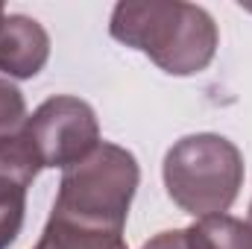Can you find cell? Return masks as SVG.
I'll use <instances>...</instances> for the list:
<instances>
[{
    "label": "cell",
    "mask_w": 252,
    "mask_h": 249,
    "mask_svg": "<svg viewBox=\"0 0 252 249\" xmlns=\"http://www.w3.org/2000/svg\"><path fill=\"white\" fill-rule=\"evenodd\" d=\"M109 32L115 41L144 53L170 76L202 73L217 56L220 30L208 9L196 3L126 0L112 9Z\"/></svg>",
    "instance_id": "1"
},
{
    "label": "cell",
    "mask_w": 252,
    "mask_h": 249,
    "mask_svg": "<svg viewBox=\"0 0 252 249\" xmlns=\"http://www.w3.org/2000/svg\"><path fill=\"white\" fill-rule=\"evenodd\" d=\"M138 182V158L126 147L100 141L94 153H88L82 161H76L62 173L50 217L85 229L124 235Z\"/></svg>",
    "instance_id": "2"
},
{
    "label": "cell",
    "mask_w": 252,
    "mask_h": 249,
    "mask_svg": "<svg viewBox=\"0 0 252 249\" xmlns=\"http://www.w3.org/2000/svg\"><path fill=\"white\" fill-rule=\"evenodd\" d=\"M167 196L190 217L226 214L244 187L241 150L214 132H196L179 138L161 164Z\"/></svg>",
    "instance_id": "3"
},
{
    "label": "cell",
    "mask_w": 252,
    "mask_h": 249,
    "mask_svg": "<svg viewBox=\"0 0 252 249\" xmlns=\"http://www.w3.org/2000/svg\"><path fill=\"white\" fill-rule=\"evenodd\" d=\"M24 135L41 158V167L67 170L88 153H94V147L100 144V124L85 100L56 94L27 118Z\"/></svg>",
    "instance_id": "4"
},
{
    "label": "cell",
    "mask_w": 252,
    "mask_h": 249,
    "mask_svg": "<svg viewBox=\"0 0 252 249\" xmlns=\"http://www.w3.org/2000/svg\"><path fill=\"white\" fill-rule=\"evenodd\" d=\"M41 170V158L24 132L0 138V249H9L18 241L27 211V190Z\"/></svg>",
    "instance_id": "5"
},
{
    "label": "cell",
    "mask_w": 252,
    "mask_h": 249,
    "mask_svg": "<svg viewBox=\"0 0 252 249\" xmlns=\"http://www.w3.org/2000/svg\"><path fill=\"white\" fill-rule=\"evenodd\" d=\"M50 59V35L30 15H3L0 21V73L32 79Z\"/></svg>",
    "instance_id": "6"
},
{
    "label": "cell",
    "mask_w": 252,
    "mask_h": 249,
    "mask_svg": "<svg viewBox=\"0 0 252 249\" xmlns=\"http://www.w3.org/2000/svg\"><path fill=\"white\" fill-rule=\"evenodd\" d=\"M185 238L188 249H252V226L229 214H214L188 226Z\"/></svg>",
    "instance_id": "7"
},
{
    "label": "cell",
    "mask_w": 252,
    "mask_h": 249,
    "mask_svg": "<svg viewBox=\"0 0 252 249\" xmlns=\"http://www.w3.org/2000/svg\"><path fill=\"white\" fill-rule=\"evenodd\" d=\"M32 249H129L124 235L118 232H100V229H85L76 223H67L59 217H50L38 244Z\"/></svg>",
    "instance_id": "8"
},
{
    "label": "cell",
    "mask_w": 252,
    "mask_h": 249,
    "mask_svg": "<svg viewBox=\"0 0 252 249\" xmlns=\"http://www.w3.org/2000/svg\"><path fill=\"white\" fill-rule=\"evenodd\" d=\"M27 124V100L21 88L9 79H0V138L24 132Z\"/></svg>",
    "instance_id": "9"
},
{
    "label": "cell",
    "mask_w": 252,
    "mask_h": 249,
    "mask_svg": "<svg viewBox=\"0 0 252 249\" xmlns=\"http://www.w3.org/2000/svg\"><path fill=\"white\" fill-rule=\"evenodd\" d=\"M141 249H188L185 229H170V232H158L153 241H147Z\"/></svg>",
    "instance_id": "10"
},
{
    "label": "cell",
    "mask_w": 252,
    "mask_h": 249,
    "mask_svg": "<svg viewBox=\"0 0 252 249\" xmlns=\"http://www.w3.org/2000/svg\"><path fill=\"white\" fill-rule=\"evenodd\" d=\"M3 15H6V9H3V3H0V21H3Z\"/></svg>",
    "instance_id": "11"
},
{
    "label": "cell",
    "mask_w": 252,
    "mask_h": 249,
    "mask_svg": "<svg viewBox=\"0 0 252 249\" xmlns=\"http://www.w3.org/2000/svg\"><path fill=\"white\" fill-rule=\"evenodd\" d=\"M247 223H250V226H252V202H250V220H247Z\"/></svg>",
    "instance_id": "12"
}]
</instances>
